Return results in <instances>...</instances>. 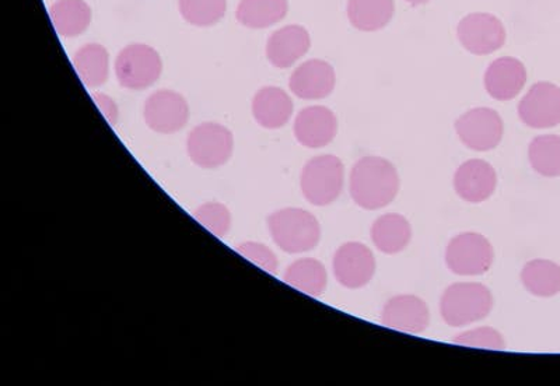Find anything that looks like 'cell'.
<instances>
[{
	"label": "cell",
	"mask_w": 560,
	"mask_h": 386,
	"mask_svg": "<svg viewBox=\"0 0 560 386\" xmlns=\"http://www.w3.org/2000/svg\"><path fill=\"white\" fill-rule=\"evenodd\" d=\"M349 190L354 203L362 209L388 207L399 190L397 168L388 160L376 155L360 159L350 172Z\"/></svg>",
	"instance_id": "obj_1"
},
{
	"label": "cell",
	"mask_w": 560,
	"mask_h": 386,
	"mask_svg": "<svg viewBox=\"0 0 560 386\" xmlns=\"http://www.w3.org/2000/svg\"><path fill=\"white\" fill-rule=\"evenodd\" d=\"M268 229L273 243L283 253L303 254L317 247L322 238V225L307 210L288 208L268 218Z\"/></svg>",
	"instance_id": "obj_2"
},
{
	"label": "cell",
	"mask_w": 560,
	"mask_h": 386,
	"mask_svg": "<svg viewBox=\"0 0 560 386\" xmlns=\"http://www.w3.org/2000/svg\"><path fill=\"white\" fill-rule=\"evenodd\" d=\"M493 308V295L481 283H455L444 292L440 311L448 327H467L485 319Z\"/></svg>",
	"instance_id": "obj_3"
},
{
	"label": "cell",
	"mask_w": 560,
	"mask_h": 386,
	"mask_svg": "<svg viewBox=\"0 0 560 386\" xmlns=\"http://www.w3.org/2000/svg\"><path fill=\"white\" fill-rule=\"evenodd\" d=\"M345 167L337 155H317L304 165L300 187L314 207H328L342 194Z\"/></svg>",
	"instance_id": "obj_4"
},
{
	"label": "cell",
	"mask_w": 560,
	"mask_h": 386,
	"mask_svg": "<svg viewBox=\"0 0 560 386\" xmlns=\"http://www.w3.org/2000/svg\"><path fill=\"white\" fill-rule=\"evenodd\" d=\"M234 137L222 124L203 122L195 127L187 138V153L198 167H222L232 157Z\"/></svg>",
	"instance_id": "obj_5"
},
{
	"label": "cell",
	"mask_w": 560,
	"mask_h": 386,
	"mask_svg": "<svg viewBox=\"0 0 560 386\" xmlns=\"http://www.w3.org/2000/svg\"><path fill=\"white\" fill-rule=\"evenodd\" d=\"M163 72V62L156 49L144 44H132L124 48L115 60V74L124 89H149Z\"/></svg>",
	"instance_id": "obj_6"
},
{
	"label": "cell",
	"mask_w": 560,
	"mask_h": 386,
	"mask_svg": "<svg viewBox=\"0 0 560 386\" xmlns=\"http://www.w3.org/2000/svg\"><path fill=\"white\" fill-rule=\"evenodd\" d=\"M493 259L492 244L478 233L459 234L447 245V268L458 276L485 274L492 268Z\"/></svg>",
	"instance_id": "obj_7"
},
{
	"label": "cell",
	"mask_w": 560,
	"mask_h": 386,
	"mask_svg": "<svg viewBox=\"0 0 560 386\" xmlns=\"http://www.w3.org/2000/svg\"><path fill=\"white\" fill-rule=\"evenodd\" d=\"M455 130L465 147L475 152H488L502 142L504 125L494 109L474 108L457 119Z\"/></svg>",
	"instance_id": "obj_8"
},
{
	"label": "cell",
	"mask_w": 560,
	"mask_h": 386,
	"mask_svg": "<svg viewBox=\"0 0 560 386\" xmlns=\"http://www.w3.org/2000/svg\"><path fill=\"white\" fill-rule=\"evenodd\" d=\"M143 118L153 132H179L189 119V105L182 94L173 90H159L144 103Z\"/></svg>",
	"instance_id": "obj_9"
},
{
	"label": "cell",
	"mask_w": 560,
	"mask_h": 386,
	"mask_svg": "<svg viewBox=\"0 0 560 386\" xmlns=\"http://www.w3.org/2000/svg\"><path fill=\"white\" fill-rule=\"evenodd\" d=\"M459 43L474 55L499 51L506 43V30L497 16L489 13L468 14L457 27Z\"/></svg>",
	"instance_id": "obj_10"
},
{
	"label": "cell",
	"mask_w": 560,
	"mask_h": 386,
	"mask_svg": "<svg viewBox=\"0 0 560 386\" xmlns=\"http://www.w3.org/2000/svg\"><path fill=\"white\" fill-rule=\"evenodd\" d=\"M518 117L534 129H548L560 124V89L549 82L535 83L518 104Z\"/></svg>",
	"instance_id": "obj_11"
},
{
	"label": "cell",
	"mask_w": 560,
	"mask_h": 386,
	"mask_svg": "<svg viewBox=\"0 0 560 386\" xmlns=\"http://www.w3.org/2000/svg\"><path fill=\"white\" fill-rule=\"evenodd\" d=\"M334 274L347 289H362L376 273V258L370 248L360 243L343 244L335 253Z\"/></svg>",
	"instance_id": "obj_12"
},
{
	"label": "cell",
	"mask_w": 560,
	"mask_h": 386,
	"mask_svg": "<svg viewBox=\"0 0 560 386\" xmlns=\"http://www.w3.org/2000/svg\"><path fill=\"white\" fill-rule=\"evenodd\" d=\"M382 324L384 327L399 330V332L423 334L430 324L428 304L417 295H397L384 305Z\"/></svg>",
	"instance_id": "obj_13"
},
{
	"label": "cell",
	"mask_w": 560,
	"mask_h": 386,
	"mask_svg": "<svg viewBox=\"0 0 560 386\" xmlns=\"http://www.w3.org/2000/svg\"><path fill=\"white\" fill-rule=\"evenodd\" d=\"M293 130L302 147L322 149L328 147L337 137L338 119L331 109L323 105H313L299 113Z\"/></svg>",
	"instance_id": "obj_14"
},
{
	"label": "cell",
	"mask_w": 560,
	"mask_h": 386,
	"mask_svg": "<svg viewBox=\"0 0 560 386\" xmlns=\"http://www.w3.org/2000/svg\"><path fill=\"white\" fill-rule=\"evenodd\" d=\"M498 185V175L485 160H468L459 165L454 175V189L458 197L469 203H482L492 197Z\"/></svg>",
	"instance_id": "obj_15"
},
{
	"label": "cell",
	"mask_w": 560,
	"mask_h": 386,
	"mask_svg": "<svg viewBox=\"0 0 560 386\" xmlns=\"http://www.w3.org/2000/svg\"><path fill=\"white\" fill-rule=\"evenodd\" d=\"M337 77L328 62L310 59L294 70L289 80V87L302 100H323L334 92Z\"/></svg>",
	"instance_id": "obj_16"
},
{
	"label": "cell",
	"mask_w": 560,
	"mask_h": 386,
	"mask_svg": "<svg viewBox=\"0 0 560 386\" xmlns=\"http://www.w3.org/2000/svg\"><path fill=\"white\" fill-rule=\"evenodd\" d=\"M527 83V70L516 58H499L485 73V89L498 102L516 98Z\"/></svg>",
	"instance_id": "obj_17"
},
{
	"label": "cell",
	"mask_w": 560,
	"mask_h": 386,
	"mask_svg": "<svg viewBox=\"0 0 560 386\" xmlns=\"http://www.w3.org/2000/svg\"><path fill=\"white\" fill-rule=\"evenodd\" d=\"M310 47H312V39L306 28L287 26L269 37L267 57L275 68L288 69L302 59Z\"/></svg>",
	"instance_id": "obj_18"
},
{
	"label": "cell",
	"mask_w": 560,
	"mask_h": 386,
	"mask_svg": "<svg viewBox=\"0 0 560 386\" xmlns=\"http://www.w3.org/2000/svg\"><path fill=\"white\" fill-rule=\"evenodd\" d=\"M253 115L265 129L283 128L292 118L293 102L284 90L264 87L253 100Z\"/></svg>",
	"instance_id": "obj_19"
},
{
	"label": "cell",
	"mask_w": 560,
	"mask_h": 386,
	"mask_svg": "<svg viewBox=\"0 0 560 386\" xmlns=\"http://www.w3.org/2000/svg\"><path fill=\"white\" fill-rule=\"evenodd\" d=\"M372 239L378 250L387 255L402 253L412 238V227L401 214L380 215L372 225Z\"/></svg>",
	"instance_id": "obj_20"
},
{
	"label": "cell",
	"mask_w": 560,
	"mask_h": 386,
	"mask_svg": "<svg viewBox=\"0 0 560 386\" xmlns=\"http://www.w3.org/2000/svg\"><path fill=\"white\" fill-rule=\"evenodd\" d=\"M284 283L310 297H322L327 289L328 274L323 262L314 258L294 260L283 274Z\"/></svg>",
	"instance_id": "obj_21"
},
{
	"label": "cell",
	"mask_w": 560,
	"mask_h": 386,
	"mask_svg": "<svg viewBox=\"0 0 560 386\" xmlns=\"http://www.w3.org/2000/svg\"><path fill=\"white\" fill-rule=\"evenodd\" d=\"M394 0H349L348 19L360 32H378L392 22Z\"/></svg>",
	"instance_id": "obj_22"
},
{
	"label": "cell",
	"mask_w": 560,
	"mask_h": 386,
	"mask_svg": "<svg viewBox=\"0 0 560 386\" xmlns=\"http://www.w3.org/2000/svg\"><path fill=\"white\" fill-rule=\"evenodd\" d=\"M49 17L62 37L73 38L89 28L92 9L84 0H58L49 9Z\"/></svg>",
	"instance_id": "obj_23"
},
{
	"label": "cell",
	"mask_w": 560,
	"mask_h": 386,
	"mask_svg": "<svg viewBox=\"0 0 560 386\" xmlns=\"http://www.w3.org/2000/svg\"><path fill=\"white\" fill-rule=\"evenodd\" d=\"M73 67L84 86L96 89L107 82L109 74V55L100 44H88L73 57Z\"/></svg>",
	"instance_id": "obj_24"
},
{
	"label": "cell",
	"mask_w": 560,
	"mask_h": 386,
	"mask_svg": "<svg viewBox=\"0 0 560 386\" xmlns=\"http://www.w3.org/2000/svg\"><path fill=\"white\" fill-rule=\"evenodd\" d=\"M288 10V0H242L237 8V20L244 27L268 28L282 22Z\"/></svg>",
	"instance_id": "obj_25"
},
{
	"label": "cell",
	"mask_w": 560,
	"mask_h": 386,
	"mask_svg": "<svg viewBox=\"0 0 560 386\" xmlns=\"http://www.w3.org/2000/svg\"><path fill=\"white\" fill-rule=\"evenodd\" d=\"M522 282L537 297H553L560 293V267L552 260L534 259L523 268Z\"/></svg>",
	"instance_id": "obj_26"
},
{
	"label": "cell",
	"mask_w": 560,
	"mask_h": 386,
	"mask_svg": "<svg viewBox=\"0 0 560 386\" xmlns=\"http://www.w3.org/2000/svg\"><path fill=\"white\" fill-rule=\"evenodd\" d=\"M528 159L533 168L542 177L560 175V137L542 134L533 140L528 148Z\"/></svg>",
	"instance_id": "obj_27"
},
{
	"label": "cell",
	"mask_w": 560,
	"mask_h": 386,
	"mask_svg": "<svg viewBox=\"0 0 560 386\" xmlns=\"http://www.w3.org/2000/svg\"><path fill=\"white\" fill-rule=\"evenodd\" d=\"M228 0H179V12L185 22L197 27H210L224 17Z\"/></svg>",
	"instance_id": "obj_28"
},
{
	"label": "cell",
	"mask_w": 560,
	"mask_h": 386,
	"mask_svg": "<svg viewBox=\"0 0 560 386\" xmlns=\"http://www.w3.org/2000/svg\"><path fill=\"white\" fill-rule=\"evenodd\" d=\"M194 218L218 238L226 237L232 229V213L223 203H203L202 207L195 210Z\"/></svg>",
	"instance_id": "obj_29"
},
{
	"label": "cell",
	"mask_w": 560,
	"mask_h": 386,
	"mask_svg": "<svg viewBox=\"0 0 560 386\" xmlns=\"http://www.w3.org/2000/svg\"><path fill=\"white\" fill-rule=\"evenodd\" d=\"M454 343L467 346V348L487 349V350H504L506 342H504L502 334L499 330L482 327L468 332L459 334L454 338Z\"/></svg>",
	"instance_id": "obj_30"
},
{
	"label": "cell",
	"mask_w": 560,
	"mask_h": 386,
	"mask_svg": "<svg viewBox=\"0 0 560 386\" xmlns=\"http://www.w3.org/2000/svg\"><path fill=\"white\" fill-rule=\"evenodd\" d=\"M236 250L242 257L249 260V262L264 269L265 272L271 274L278 273L279 262L277 255H275L273 250L267 247V245L254 243V241H245V243L237 245Z\"/></svg>",
	"instance_id": "obj_31"
},
{
	"label": "cell",
	"mask_w": 560,
	"mask_h": 386,
	"mask_svg": "<svg viewBox=\"0 0 560 386\" xmlns=\"http://www.w3.org/2000/svg\"><path fill=\"white\" fill-rule=\"evenodd\" d=\"M93 102L96 103L100 112L103 113L109 125H117L119 118L118 105L109 95L104 93H93Z\"/></svg>",
	"instance_id": "obj_32"
},
{
	"label": "cell",
	"mask_w": 560,
	"mask_h": 386,
	"mask_svg": "<svg viewBox=\"0 0 560 386\" xmlns=\"http://www.w3.org/2000/svg\"><path fill=\"white\" fill-rule=\"evenodd\" d=\"M405 2L413 4V7H419V4L429 3L430 0H405Z\"/></svg>",
	"instance_id": "obj_33"
}]
</instances>
